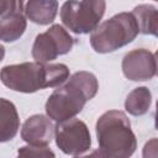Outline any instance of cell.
<instances>
[{
    "mask_svg": "<svg viewBox=\"0 0 158 158\" xmlns=\"http://www.w3.org/2000/svg\"><path fill=\"white\" fill-rule=\"evenodd\" d=\"M69 68L63 63L25 62L0 69L1 83L19 93L31 94L46 88H57L69 78Z\"/></svg>",
    "mask_w": 158,
    "mask_h": 158,
    "instance_id": "6da1fadb",
    "label": "cell"
},
{
    "mask_svg": "<svg viewBox=\"0 0 158 158\" xmlns=\"http://www.w3.org/2000/svg\"><path fill=\"white\" fill-rule=\"evenodd\" d=\"M4 57H5V47L0 43V62L4 59Z\"/></svg>",
    "mask_w": 158,
    "mask_h": 158,
    "instance_id": "e0dca14e",
    "label": "cell"
},
{
    "mask_svg": "<svg viewBox=\"0 0 158 158\" xmlns=\"http://www.w3.org/2000/svg\"><path fill=\"white\" fill-rule=\"evenodd\" d=\"M54 138L57 147L68 156H81L91 147V136L86 123L75 117L57 122Z\"/></svg>",
    "mask_w": 158,
    "mask_h": 158,
    "instance_id": "52a82bcc",
    "label": "cell"
},
{
    "mask_svg": "<svg viewBox=\"0 0 158 158\" xmlns=\"http://www.w3.org/2000/svg\"><path fill=\"white\" fill-rule=\"evenodd\" d=\"M67 80L48 96L44 105L47 116L56 122L75 117L99 90V81L90 72H75Z\"/></svg>",
    "mask_w": 158,
    "mask_h": 158,
    "instance_id": "7a4b0ae2",
    "label": "cell"
},
{
    "mask_svg": "<svg viewBox=\"0 0 158 158\" xmlns=\"http://www.w3.org/2000/svg\"><path fill=\"white\" fill-rule=\"evenodd\" d=\"M74 46V38L60 25H52L46 32L38 33L32 44L31 54L36 62L49 63L58 56L67 54Z\"/></svg>",
    "mask_w": 158,
    "mask_h": 158,
    "instance_id": "8992f818",
    "label": "cell"
},
{
    "mask_svg": "<svg viewBox=\"0 0 158 158\" xmlns=\"http://www.w3.org/2000/svg\"><path fill=\"white\" fill-rule=\"evenodd\" d=\"M152 104V93L147 86L135 88L125 100V110L132 116H142L148 112Z\"/></svg>",
    "mask_w": 158,
    "mask_h": 158,
    "instance_id": "5bb4252c",
    "label": "cell"
},
{
    "mask_svg": "<svg viewBox=\"0 0 158 158\" xmlns=\"http://www.w3.org/2000/svg\"><path fill=\"white\" fill-rule=\"evenodd\" d=\"M121 68L128 80L147 81L157 74V58L146 48H136L123 56Z\"/></svg>",
    "mask_w": 158,
    "mask_h": 158,
    "instance_id": "ba28073f",
    "label": "cell"
},
{
    "mask_svg": "<svg viewBox=\"0 0 158 158\" xmlns=\"http://www.w3.org/2000/svg\"><path fill=\"white\" fill-rule=\"evenodd\" d=\"M54 137V126L48 116L37 114L30 116L22 125L21 138L28 144L48 146Z\"/></svg>",
    "mask_w": 158,
    "mask_h": 158,
    "instance_id": "9c48e42d",
    "label": "cell"
},
{
    "mask_svg": "<svg viewBox=\"0 0 158 158\" xmlns=\"http://www.w3.org/2000/svg\"><path fill=\"white\" fill-rule=\"evenodd\" d=\"M20 117L12 101L0 98V143L9 142L17 135Z\"/></svg>",
    "mask_w": 158,
    "mask_h": 158,
    "instance_id": "8fae6325",
    "label": "cell"
},
{
    "mask_svg": "<svg viewBox=\"0 0 158 158\" xmlns=\"http://www.w3.org/2000/svg\"><path fill=\"white\" fill-rule=\"evenodd\" d=\"M90 46L98 53H111L131 43L139 33L132 12H120L90 32Z\"/></svg>",
    "mask_w": 158,
    "mask_h": 158,
    "instance_id": "277c9868",
    "label": "cell"
},
{
    "mask_svg": "<svg viewBox=\"0 0 158 158\" xmlns=\"http://www.w3.org/2000/svg\"><path fill=\"white\" fill-rule=\"evenodd\" d=\"M105 10V0H67L60 7L59 16L69 31L86 35L100 23Z\"/></svg>",
    "mask_w": 158,
    "mask_h": 158,
    "instance_id": "5b68a950",
    "label": "cell"
},
{
    "mask_svg": "<svg viewBox=\"0 0 158 158\" xmlns=\"http://www.w3.org/2000/svg\"><path fill=\"white\" fill-rule=\"evenodd\" d=\"M16 0H0V17L16 11Z\"/></svg>",
    "mask_w": 158,
    "mask_h": 158,
    "instance_id": "2e32d148",
    "label": "cell"
},
{
    "mask_svg": "<svg viewBox=\"0 0 158 158\" xmlns=\"http://www.w3.org/2000/svg\"><path fill=\"white\" fill-rule=\"evenodd\" d=\"M132 14L138 25V30L143 35L157 36L158 30V11L154 5L139 4L133 7Z\"/></svg>",
    "mask_w": 158,
    "mask_h": 158,
    "instance_id": "4fadbf2b",
    "label": "cell"
},
{
    "mask_svg": "<svg viewBox=\"0 0 158 158\" xmlns=\"http://www.w3.org/2000/svg\"><path fill=\"white\" fill-rule=\"evenodd\" d=\"M19 11L37 25H49L58 12V0H16Z\"/></svg>",
    "mask_w": 158,
    "mask_h": 158,
    "instance_id": "30bf717a",
    "label": "cell"
},
{
    "mask_svg": "<svg viewBox=\"0 0 158 158\" xmlns=\"http://www.w3.org/2000/svg\"><path fill=\"white\" fill-rule=\"evenodd\" d=\"M99 156L109 158H128L137 148V139L127 115L121 110L104 112L96 121Z\"/></svg>",
    "mask_w": 158,
    "mask_h": 158,
    "instance_id": "3957f363",
    "label": "cell"
},
{
    "mask_svg": "<svg viewBox=\"0 0 158 158\" xmlns=\"http://www.w3.org/2000/svg\"><path fill=\"white\" fill-rule=\"evenodd\" d=\"M17 154L20 157H35V158H47V157H54V152L48 148V146H35L28 144L20 147L17 151Z\"/></svg>",
    "mask_w": 158,
    "mask_h": 158,
    "instance_id": "9a60e30c",
    "label": "cell"
},
{
    "mask_svg": "<svg viewBox=\"0 0 158 158\" xmlns=\"http://www.w3.org/2000/svg\"><path fill=\"white\" fill-rule=\"evenodd\" d=\"M27 20L20 11H14L0 20V41L15 42L26 31Z\"/></svg>",
    "mask_w": 158,
    "mask_h": 158,
    "instance_id": "7c38bea8",
    "label": "cell"
}]
</instances>
